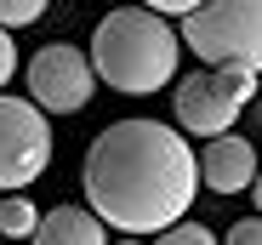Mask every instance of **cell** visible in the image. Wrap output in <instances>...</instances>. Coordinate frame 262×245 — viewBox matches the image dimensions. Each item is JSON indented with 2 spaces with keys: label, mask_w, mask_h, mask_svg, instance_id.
I'll list each match as a JSON object with an SVG mask.
<instances>
[{
  "label": "cell",
  "mask_w": 262,
  "mask_h": 245,
  "mask_svg": "<svg viewBox=\"0 0 262 245\" xmlns=\"http://www.w3.org/2000/svg\"><path fill=\"white\" fill-rule=\"evenodd\" d=\"M251 108H256V120H262V92H256V103H251Z\"/></svg>",
  "instance_id": "16"
},
{
  "label": "cell",
  "mask_w": 262,
  "mask_h": 245,
  "mask_svg": "<svg viewBox=\"0 0 262 245\" xmlns=\"http://www.w3.org/2000/svg\"><path fill=\"white\" fill-rule=\"evenodd\" d=\"M52 166V114L34 97H0V188H29Z\"/></svg>",
  "instance_id": "5"
},
{
  "label": "cell",
  "mask_w": 262,
  "mask_h": 245,
  "mask_svg": "<svg viewBox=\"0 0 262 245\" xmlns=\"http://www.w3.org/2000/svg\"><path fill=\"white\" fill-rule=\"evenodd\" d=\"M80 188L114 234H160L188 217L200 194V154L183 143V126L165 120H114L92 137Z\"/></svg>",
  "instance_id": "1"
},
{
  "label": "cell",
  "mask_w": 262,
  "mask_h": 245,
  "mask_svg": "<svg viewBox=\"0 0 262 245\" xmlns=\"http://www.w3.org/2000/svg\"><path fill=\"white\" fill-rule=\"evenodd\" d=\"M251 199H256V211H262V166H256V177H251V188H245Z\"/></svg>",
  "instance_id": "15"
},
{
  "label": "cell",
  "mask_w": 262,
  "mask_h": 245,
  "mask_svg": "<svg viewBox=\"0 0 262 245\" xmlns=\"http://www.w3.org/2000/svg\"><path fill=\"white\" fill-rule=\"evenodd\" d=\"M17 74V40H12V29L0 23V92H6V80Z\"/></svg>",
  "instance_id": "13"
},
{
  "label": "cell",
  "mask_w": 262,
  "mask_h": 245,
  "mask_svg": "<svg viewBox=\"0 0 262 245\" xmlns=\"http://www.w3.org/2000/svg\"><path fill=\"white\" fill-rule=\"evenodd\" d=\"M262 92V74L239 69V63H205L194 74H177V126L183 137H216V131H234V120L256 103Z\"/></svg>",
  "instance_id": "3"
},
{
  "label": "cell",
  "mask_w": 262,
  "mask_h": 245,
  "mask_svg": "<svg viewBox=\"0 0 262 245\" xmlns=\"http://www.w3.org/2000/svg\"><path fill=\"white\" fill-rule=\"evenodd\" d=\"M177 23L183 52L200 63H239L262 74V0H205Z\"/></svg>",
  "instance_id": "4"
},
{
  "label": "cell",
  "mask_w": 262,
  "mask_h": 245,
  "mask_svg": "<svg viewBox=\"0 0 262 245\" xmlns=\"http://www.w3.org/2000/svg\"><path fill=\"white\" fill-rule=\"evenodd\" d=\"M143 6H154V12H165V17H188L194 6H205V0H143Z\"/></svg>",
  "instance_id": "14"
},
{
  "label": "cell",
  "mask_w": 262,
  "mask_h": 245,
  "mask_svg": "<svg viewBox=\"0 0 262 245\" xmlns=\"http://www.w3.org/2000/svg\"><path fill=\"white\" fill-rule=\"evenodd\" d=\"M154 245H216V228H205V222H194V217H177L171 228L154 234Z\"/></svg>",
  "instance_id": "10"
},
{
  "label": "cell",
  "mask_w": 262,
  "mask_h": 245,
  "mask_svg": "<svg viewBox=\"0 0 262 245\" xmlns=\"http://www.w3.org/2000/svg\"><path fill=\"white\" fill-rule=\"evenodd\" d=\"M52 12V0H0V23L6 29H29Z\"/></svg>",
  "instance_id": "11"
},
{
  "label": "cell",
  "mask_w": 262,
  "mask_h": 245,
  "mask_svg": "<svg viewBox=\"0 0 262 245\" xmlns=\"http://www.w3.org/2000/svg\"><path fill=\"white\" fill-rule=\"evenodd\" d=\"M34 228H40L34 199L23 188H12L6 199H0V239H34Z\"/></svg>",
  "instance_id": "9"
},
{
  "label": "cell",
  "mask_w": 262,
  "mask_h": 245,
  "mask_svg": "<svg viewBox=\"0 0 262 245\" xmlns=\"http://www.w3.org/2000/svg\"><path fill=\"white\" fill-rule=\"evenodd\" d=\"M29 80V97L46 108V114H80L85 103L97 97V69H92V52L69 46V40H52V46H40L23 69Z\"/></svg>",
  "instance_id": "6"
},
{
  "label": "cell",
  "mask_w": 262,
  "mask_h": 245,
  "mask_svg": "<svg viewBox=\"0 0 262 245\" xmlns=\"http://www.w3.org/2000/svg\"><path fill=\"white\" fill-rule=\"evenodd\" d=\"M228 245H262V211L256 217H239V222H228V234H223Z\"/></svg>",
  "instance_id": "12"
},
{
  "label": "cell",
  "mask_w": 262,
  "mask_h": 245,
  "mask_svg": "<svg viewBox=\"0 0 262 245\" xmlns=\"http://www.w3.org/2000/svg\"><path fill=\"white\" fill-rule=\"evenodd\" d=\"M256 143H245L239 131H216L205 137L200 148V188H211L216 199H228V194H245L251 177H256Z\"/></svg>",
  "instance_id": "7"
},
{
  "label": "cell",
  "mask_w": 262,
  "mask_h": 245,
  "mask_svg": "<svg viewBox=\"0 0 262 245\" xmlns=\"http://www.w3.org/2000/svg\"><path fill=\"white\" fill-rule=\"evenodd\" d=\"M177 57H183V34L171 29L165 12L143 6V0L114 6L92 29V69L120 97H154L177 86Z\"/></svg>",
  "instance_id": "2"
},
{
  "label": "cell",
  "mask_w": 262,
  "mask_h": 245,
  "mask_svg": "<svg viewBox=\"0 0 262 245\" xmlns=\"http://www.w3.org/2000/svg\"><path fill=\"white\" fill-rule=\"evenodd\" d=\"M108 234L114 228L92 206H52V211H40V228H34L40 245H103Z\"/></svg>",
  "instance_id": "8"
}]
</instances>
